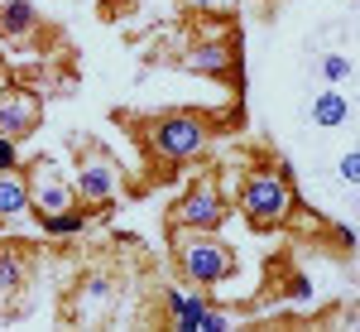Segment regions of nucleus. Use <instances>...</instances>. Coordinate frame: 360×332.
Here are the masks:
<instances>
[{
    "instance_id": "1",
    "label": "nucleus",
    "mask_w": 360,
    "mask_h": 332,
    "mask_svg": "<svg viewBox=\"0 0 360 332\" xmlns=\"http://www.w3.org/2000/svg\"><path fill=\"white\" fill-rule=\"evenodd\" d=\"M288 207H293V188L278 183L274 173H255V178L245 183V193H240V212H245L255 226L283 221V217H288Z\"/></svg>"
},
{
    "instance_id": "2",
    "label": "nucleus",
    "mask_w": 360,
    "mask_h": 332,
    "mask_svg": "<svg viewBox=\"0 0 360 332\" xmlns=\"http://www.w3.org/2000/svg\"><path fill=\"white\" fill-rule=\"evenodd\" d=\"M154 149L164 154L168 164H183V159H197L207 149V121L197 116H168L154 125Z\"/></svg>"
},
{
    "instance_id": "3",
    "label": "nucleus",
    "mask_w": 360,
    "mask_h": 332,
    "mask_svg": "<svg viewBox=\"0 0 360 332\" xmlns=\"http://www.w3.org/2000/svg\"><path fill=\"white\" fill-rule=\"evenodd\" d=\"M183 275L193 284H221L231 275V250L221 241H207V236L183 241Z\"/></svg>"
},
{
    "instance_id": "4",
    "label": "nucleus",
    "mask_w": 360,
    "mask_h": 332,
    "mask_svg": "<svg viewBox=\"0 0 360 332\" xmlns=\"http://www.w3.org/2000/svg\"><path fill=\"white\" fill-rule=\"evenodd\" d=\"M29 197H34V207H39V217H49V212H63V207H72L77 202V188L58 173L53 164H39L34 173V183H29Z\"/></svg>"
},
{
    "instance_id": "5",
    "label": "nucleus",
    "mask_w": 360,
    "mask_h": 332,
    "mask_svg": "<svg viewBox=\"0 0 360 332\" xmlns=\"http://www.w3.org/2000/svg\"><path fill=\"white\" fill-rule=\"evenodd\" d=\"M178 221L193 226V231L221 226V197H217V188H193V193L178 202Z\"/></svg>"
},
{
    "instance_id": "6",
    "label": "nucleus",
    "mask_w": 360,
    "mask_h": 332,
    "mask_svg": "<svg viewBox=\"0 0 360 332\" xmlns=\"http://www.w3.org/2000/svg\"><path fill=\"white\" fill-rule=\"evenodd\" d=\"M72 188H77V197H86V202H111V197L120 193V173H115L111 164H96V159H91V164L77 168V183H72Z\"/></svg>"
},
{
    "instance_id": "7",
    "label": "nucleus",
    "mask_w": 360,
    "mask_h": 332,
    "mask_svg": "<svg viewBox=\"0 0 360 332\" xmlns=\"http://www.w3.org/2000/svg\"><path fill=\"white\" fill-rule=\"evenodd\" d=\"M29 130H39V106H34V97H5L0 102V135L20 140Z\"/></svg>"
},
{
    "instance_id": "8",
    "label": "nucleus",
    "mask_w": 360,
    "mask_h": 332,
    "mask_svg": "<svg viewBox=\"0 0 360 332\" xmlns=\"http://www.w3.org/2000/svg\"><path fill=\"white\" fill-rule=\"evenodd\" d=\"M307 121H312V125H322V130H332V125H346V121H351V97H346V92H336V87H327L322 97H312V106H307Z\"/></svg>"
},
{
    "instance_id": "9",
    "label": "nucleus",
    "mask_w": 360,
    "mask_h": 332,
    "mask_svg": "<svg viewBox=\"0 0 360 332\" xmlns=\"http://www.w3.org/2000/svg\"><path fill=\"white\" fill-rule=\"evenodd\" d=\"M183 68H193V73H212V78H221L226 68H231V54H226L221 39H207V44H197L193 54L183 58Z\"/></svg>"
},
{
    "instance_id": "10",
    "label": "nucleus",
    "mask_w": 360,
    "mask_h": 332,
    "mask_svg": "<svg viewBox=\"0 0 360 332\" xmlns=\"http://www.w3.org/2000/svg\"><path fill=\"white\" fill-rule=\"evenodd\" d=\"M29 207H34L29 183L20 178V173H0V221L20 217V212H29Z\"/></svg>"
},
{
    "instance_id": "11",
    "label": "nucleus",
    "mask_w": 360,
    "mask_h": 332,
    "mask_svg": "<svg viewBox=\"0 0 360 332\" xmlns=\"http://www.w3.org/2000/svg\"><path fill=\"white\" fill-rule=\"evenodd\" d=\"M34 25H39L34 0H5V5H0V29H5L10 39H25Z\"/></svg>"
},
{
    "instance_id": "12",
    "label": "nucleus",
    "mask_w": 360,
    "mask_h": 332,
    "mask_svg": "<svg viewBox=\"0 0 360 332\" xmlns=\"http://www.w3.org/2000/svg\"><path fill=\"white\" fill-rule=\"evenodd\" d=\"M168 308H173V328L178 332H202V318H207V304L202 299H188V294H168Z\"/></svg>"
},
{
    "instance_id": "13",
    "label": "nucleus",
    "mask_w": 360,
    "mask_h": 332,
    "mask_svg": "<svg viewBox=\"0 0 360 332\" xmlns=\"http://www.w3.org/2000/svg\"><path fill=\"white\" fill-rule=\"evenodd\" d=\"M44 231H49V236H82L86 231V212H77V202L63 207V212H49V217H44Z\"/></svg>"
},
{
    "instance_id": "14",
    "label": "nucleus",
    "mask_w": 360,
    "mask_h": 332,
    "mask_svg": "<svg viewBox=\"0 0 360 332\" xmlns=\"http://www.w3.org/2000/svg\"><path fill=\"white\" fill-rule=\"evenodd\" d=\"M351 73H356V68H351V58H346V54L322 58V82H327V87H341L346 78H351Z\"/></svg>"
},
{
    "instance_id": "15",
    "label": "nucleus",
    "mask_w": 360,
    "mask_h": 332,
    "mask_svg": "<svg viewBox=\"0 0 360 332\" xmlns=\"http://www.w3.org/2000/svg\"><path fill=\"white\" fill-rule=\"evenodd\" d=\"M0 173H20V140L0 135Z\"/></svg>"
},
{
    "instance_id": "16",
    "label": "nucleus",
    "mask_w": 360,
    "mask_h": 332,
    "mask_svg": "<svg viewBox=\"0 0 360 332\" xmlns=\"http://www.w3.org/2000/svg\"><path fill=\"white\" fill-rule=\"evenodd\" d=\"M20 284V260L15 255H0V294H10Z\"/></svg>"
},
{
    "instance_id": "17",
    "label": "nucleus",
    "mask_w": 360,
    "mask_h": 332,
    "mask_svg": "<svg viewBox=\"0 0 360 332\" xmlns=\"http://www.w3.org/2000/svg\"><path fill=\"white\" fill-rule=\"evenodd\" d=\"M336 173H341L346 183H356V178H360V159H356V149H346V154H341V164H336Z\"/></svg>"
},
{
    "instance_id": "18",
    "label": "nucleus",
    "mask_w": 360,
    "mask_h": 332,
    "mask_svg": "<svg viewBox=\"0 0 360 332\" xmlns=\"http://www.w3.org/2000/svg\"><path fill=\"white\" fill-rule=\"evenodd\" d=\"M231 328V318H226V313H212V308H207V318H202V332H226Z\"/></svg>"
},
{
    "instance_id": "19",
    "label": "nucleus",
    "mask_w": 360,
    "mask_h": 332,
    "mask_svg": "<svg viewBox=\"0 0 360 332\" xmlns=\"http://www.w3.org/2000/svg\"><path fill=\"white\" fill-rule=\"evenodd\" d=\"M288 294H293V299H312V284H307V279H293Z\"/></svg>"
},
{
    "instance_id": "20",
    "label": "nucleus",
    "mask_w": 360,
    "mask_h": 332,
    "mask_svg": "<svg viewBox=\"0 0 360 332\" xmlns=\"http://www.w3.org/2000/svg\"><path fill=\"white\" fill-rule=\"evenodd\" d=\"M274 178H278V183H288V188H293V164H288V159H278V168H274Z\"/></svg>"
},
{
    "instance_id": "21",
    "label": "nucleus",
    "mask_w": 360,
    "mask_h": 332,
    "mask_svg": "<svg viewBox=\"0 0 360 332\" xmlns=\"http://www.w3.org/2000/svg\"><path fill=\"white\" fill-rule=\"evenodd\" d=\"M188 5H197V10H217V5H226V0H188Z\"/></svg>"
}]
</instances>
